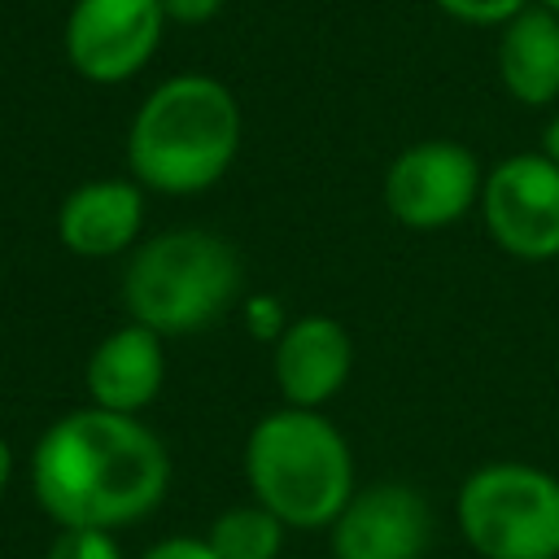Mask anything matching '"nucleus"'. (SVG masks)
<instances>
[{"label": "nucleus", "mask_w": 559, "mask_h": 559, "mask_svg": "<svg viewBox=\"0 0 559 559\" xmlns=\"http://www.w3.org/2000/svg\"><path fill=\"white\" fill-rule=\"evenodd\" d=\"M284 537H288V524L266 507H258L253 498L218 511L205 528V542L218 559H280Z\"/></svg>", "instance_id": "14"}, {"label": "nucleus", "mask_w": 559, "mask_h": 559, "mask_svg": "<svg viewBox=\"0 0 559 559\" xmlns=\"http://www.w3.org/2000/svg\"><path fill=\"white\" fill-rule=\"evenodd\" d=\"M245 485L288 528H328L358 489L354 450L323 411L275 406L245 437Z\"/></svg>", "instance_id": "3"}, {"label": "nucleus", "mask_w": 559, "mask_h": 559, "mask_svg": "<svg viewBox=\"0 0 559 559\" xmlns=\"http://www.w3.org/2000/svg\"><path fill=\"white\" fill-rule=\"evenodd\" d=\"M44 559H127L118 533L105 528H57Z\"/></svg>", "instance_id": "15"}, {"label": "nucleus", "mask_w": 559, "mask_h": 559, "mask_svg": "<svg viewBox=\"0 0 559 559\" xmlns=\"http://www.w3.org/2000/svg\"><path fill=\"white\" fill-rule=\"evenodd\" d=\"M542 153L550 157V162H559V114L546 122V131H542Z\"/></svg>", "instance_id": "21"}, {"label": "nucleus", "mask_w": 559, "mask_h": 559, "mask_svg": "<svg viewBox=\"0 0 559 559\" xmlns=\"http://www.w3.org/2000/svg\"><path fill=\"white\" fill-rule=\"evenodd\" d=\"M135 559H218L210 550L205 537H192V533H175V537H162L153 546H144Z\"/></svg>", "instance_id": "18"}, {"label": "nucleus", "mask_w": 559, "mask_h": 559, "mask_svg": "<svg viewBox=\"0 0 559 559\" xmlns=\"http://www.w3.org/2000/svg\"><path fill=\"white\" fill-rule=\"evenodd\" d=\"M245 293L236 245L210 227H170L140 240L122 271V306L157 336H188L218 323Z\"/></svg>", "instance_id": "4"}, {"label": "nucleus", "mask_w": 559, "mask_h": 559, "mask_svg": "<svg viewBox=\"0 0 559 559\" xmlns=\"http://www.w3.org/2000/svg\"><path fill=\"white\" fill-rule=\"evenodd\" d=\"M144 231V188L127 175H105L70 188L57 205V240L66 253L105 262L140 245Z\"/></svg>", "instance_id": "11"}, {"label": "nucleus", "mask_w": 559, "mask_h": 559, "mask_svg": "<svg viewBox=\"0 0 559 559\" xmlns=\"http://www.w3.org/2000/svg\"><path fill=\"white\" fill-rule=\"evenodd\" d=\"M223 4L227 0H162V13L175 26H205L223 13Z\"/></svg>", "instance_id": "19"}, {"label": "nucleus", "mask_w": 559, "mask_h": 559, "mask_svg": "<svg viewBox=\"0 0 559 559\" xmlns=\"http://www.w3.org/2000/svg\"><path fill=\"white\" fill-rule=\"evenodd\" d=\"M245 323H249V336L275 345L284 336V328L293 323V314L280 306V297H249L245 301Z\"/></svg>", "instance_id": "17"}, {"label": "nucleus", "mask_w": 559, "mask_h": 559, "mask_svg": "<svg viewBox=\"0 0 559 559\" xmlns=\"http://www.w3.org/2000/svg\"><path fill=\"white\" fill-rule=\"evenodd\" d=\"M354 371V341L332 314H297L271 345V376L284 406L323 411Z\"/></svg>", "instance_id": "10"}, {"label": "nucleus", "mask_w": 559, "mask_h": 559, "mask_svg": "<svg viewBox=\"0 0 559 559\" xmlns=\"http://www.w3.org/2000/svg\"><path fill=\"white\" fill-rule=\"evenodd\" d=\"M480 218L489 240L520 262L559 258V162L537 153H511L485 170Z\"/></svg>", "instance_id": "7"}, {"label": "nucleus", "mask_w": 559, "mask_h": 559, "mask_svg": "<svg viewBox=\"0 0 559 559\" xmlns=\"http://www.w3.org/2000/svg\"><path fill=\"white\" fill-rule=\"evenodd\" d=\"M498 83L528 109L559 100V17L550 9L528 4L498 31Z\"/></svg>", "instance_id": "13"}, {"label": "nucleus", "mask_w": 559, "mask_h": 559, "mask_svg": "<svg viewBox=\"0 0 559 559\" xmlns=\"http://www.w3.org/2000/svg\"><path fill=\"white\" fill-rule=\"evenodd\" d=\"M328 537L332 559H424L432 546V507L406 480H371L349 493Z\"/></svg>", "instance_id": "9"}, {"label": "nucleus", "mask_w": 559, "mask_h": 559, "mask_svg": "<svg viewBox=\"0 0 559 559\" xmlns=\"http://www.w3.org/2000/svg\"><path fill=\"white\" fill-rule=\"evenodd\" d=\"M533 4H542V9H550V13L559 17V0H533Z\"/></svg>", "instance_id": "22"}, {"label": "nucleus", "mask_w": 559, "mask_h": 559, "mask_svg": "<svg viewBox=\"0 0 559 559\" xmlns=\"http://www.w3.org/2000/svg\"><path fill=\"white\" fill-rule=\"evenodd\" d=\"M162 341L166 336H157L153 328H144L135 319L105 332L83 362L87 402L100 411H118V415H144L166 384Z\"/></svg>", "instance_id": "12"}, {"label": "nucleus", "mask_w": 559, "mask_h": 559, "mask_svg": "<svg viewBox=\"0 0 559 559\" xmlns=\"http://www.w3.org/2000/svg\"><path fill=\"white\" fill-rule=\"evenodd\" d=\"M240 135V100L223 79L201 70L170 74L131 114L127 170L144 192L197 197L231 170Z\"/></svg>", "instance_id": "2"}, {"label": "nucleus", "mask_w": 559, "mask_h": 559, "mask_svg": "<svg viewBox=\"0 0 559 559\" xmlns=\"http://www.w3.org/2000/svg\"><path fill=\"white\" fill-rule=\"evenodd\" d=\"M480 157L459 140H415L384 170V210L411 231H441L480 205Z\"/></svg>", "instance_id": "6"}, {"label": "nucleus", "mask_w": 559, "mask_h": 559, "mask_svg": "<svg viewBox=\"0 0 559 559\" xmlns=\"http://www.w3.org/2000/svg\"><path fill=\"white\" fill-rule=\"evenodd\" d=\"M13 472H17V454H13L9 437L0 432V498H4V493H9V485H13Z\"/></svg>", "instance_id": "20"}, {"label": "nucleus", "mask_w": 559, "mask_h": 559, "mask_svg": "<svg viewBox=\"0 0 559 559\" xmlns=\"http://www.w3.org/2000/svg\"><path fill=\"white\" fill-rule=\"evenodd\" d=\"M445 17L463 22V26H493L502 31L515 13H524L533 0H432Z\"/></svg>", "instance_id": "16"}, {"label": "nucleus", "mask_w": 559, "mask_h": 559, "mask_svg": "<svg viewBox=\"0 0 559 559\" xmlns=\"http://www.w3.org/2000/svg\"><path fill=\"white\" fill-rule=\"evenodd\" d=\"M459 537L480 559H559V476L533 463H485L454 493Z\"/></svg>", "instance_id": "5"}, {"label": "nucleus", "mask_w": 559, "mask_h": 559, "mask_svg": "<svg viewBox=\"0 0 559 559\" xmlns=\"http://www.w3.org/2000/svg\"><path fill=\"white\" fill-rule=\"evenodd\" d=\"M166 26L170 22L162 0H74L66 13L61 48L79 79L114 87L153 61Z\"/></svg>", "instance_id": "8"}, {"label": "nucleus", "mask_w": 559, "mask_h": 559, "mask_svg": "<svg viewBox=\"0 0 559 559\" xmlns=\"http://www.w3.org/2000/svg\"><path fill=\"white\" fill-rule=\"evenodd\" d=\"M26 480L39 511L57 528H131L148 520L170 493L166 441L140 419L100 406L57 415L31 459Z\"/></svg>", "instance_id": "1"}]
</instances>
